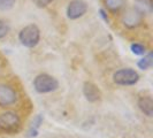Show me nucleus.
Instances as JSON below:
<instances>
[{"mask_svg": "<svg viewBox=\"0 0 153 138\" xmlns=\"http://www.w3.org/2000/svg\"><path fill=\"white\" fill-rule=\"evenodd\" d=\"M19 40L24 47L33 48L40 40V30L36 24H28L19 32Z\"/></svg>", "mask_w": 153, "mask_h": 138, "instance_id": "obj_1", "label": "nucleus"}, {"mask_svg": "<svg viewBox=\"0 0 153 138\" xmlns=\"http://www.w3.org/2000/svg\"><path fill=\"white\" fill-rule=\"evenodd\" d=\"M33 88L40 94L51 93V92H54L55 90H58L59 82L53 76L44 73V74H39V75L35 77V79H33Z\"/></svg>", "mask_w": 153, "mask_h": 138, "instance_id": "obj_2", "label": "nucleus"}, {"mask_svg": "<svg viewBox=\"0 0 153 138\" xmlns=\"http://www.w3.org/2000/svg\"><path fill=\"white\" fill-rule=\"evenodd\" d=\"M139 81V75L135 69L122 68L116 70L113 74V82L116 85L121 86H132L137 84Z\"/></svg>", "mask_w": 153, "mask_h": 138, "instance_id": "obj_3", "label": "nucleus"}, {"mask_svg": "<svg viewBox=\"0 0 153 138\" xmlns=\"http://www.w3.org/2000/svg\"><path fill=\"white\" fill-rule=\"evenodd\" d=\"M21 127V119L17 113L6 111L0 114V129L6 132H17Z\"/></svg>", "mask_w": 153, "mask_h": 138, "instance_id": "obj_4", "label": "nucleus"}, {"mask_svg": "<svg viewBox=\"0 0 153 138\" xmlns=\"http://www.w3.org/2000/svg\"><path fill=\"white\" fill-rule=\"evenodd\" d=\"M121 21H122L123 25L126 28L134 29V28L139 27L143 23V21H144V14L136 7H129L123 12Z\"/></svg>", "mask_w": 153, "mask_h": 138, "instance_id": "obj_5", "label": "nucleus"}, {"mask_svg": "<svg viewBox=\"0 0 153 138\" xmlns=\"http://www.w3.org/2000/svg\"><path fill=\"white\" fill-rule=\"evenodd\" d=\"M17 101V92L13 86L0 84V107H9Z\"/></svg>", "mask_w": 153, "mask_h": 138, "instance_id": "obj_6", "label": "nucleus"}, {"mask_svg": "<svg viewBox=\"0 0 153 138\" xmlns=\"http://www.w3.org/2000/svg\"><path fill=\"white\" fill-rule=\"evenodd\" d=\"M88 12V5L83 0H73L67 7V17L69 20H77L85 15Z\"/></svg>", "mask_w": 153, "mask_h": 138, "instance_id": "obj_7", "label": "nucleus"}, {"mask_svg": "<svg viewBox=\"0 0 153 138\" xmlns=\"http://www.w3.org/2000/svg\"><path fill=\"white\" fill-rule=\"evenodd\" d=\"M83 94H84L85 99L90 102H97L101 98L100 90L92 82H85L83 84Z\"/></svg>", "mask_w": 153, "mask_h": 138, "instance_id": "obj_8", "label": "nucleus"}, {"mask_svg": "<svg viewBox=\"0 0 153 138\" xmlns=\"http://www.w3.org/2000/svg\"><path fill=\"white\" fill-rule=\"evenodd\" d=\"M138 108L142 113H144L146 116L151 117L153 116V99L150 96H144L138 99Z\"/></svg>", "mask_w": 153, "mask_h": 138, "instance_id": "obj_9", "label": "nucleus"}, {"mask_svg": "<svg viewBox=\"0 0 153 138\" xmlns=\"http://www.w3.org/2000/svg\"><path fill=\"white\" fill-rule=\"evenodd\" d=\"M104 4L109 12L117 13L124 7L126 0H104Z\"/></svg>", "mask_w": 153, "mask_h": 138, "instance_id": "obj_10", "label": "nucleus"}, {"mask_svg": "<svg viewBox=\"0 0 153 138\" xmlns=\"http://www.w3.org/2000/svg\"><path fill=\"white\" fill-rule=\"evenodd\" d=\"M42 123H43V116L42 115H37L33 120H32V122H31V125H30V129L28 131V135H27V137H36L37 135H38V129L39 127L42 125Z\"/></svg>", "mask_w": 153, "mask_h": 138, "instance_id": "obj_11", "label": "nucleus"}, {"mask_svg": "<svg viewBox=\"0 0 153 138\" xmlns=\"http://www.w3.org/2000/svg\"><path fill=\"white\" fill-rule=\"evenodd\" d=\"M137 66L142 70H147L153 66V53L150 52L147 54H144V56L142 59H139L137 62Z\"/></svg>", "mask_w": 153, "mask_h": 138, "instance_id": "obj_12", "label": "nucleus"}, {"mask_svg": "<svg viewBox=\"0 0 153 138\" xmlns=\"http://www.w3.org/2000/svg\"><path fill=\"white\" fill-rule=\"evenodd\" d=\"M136 4H137L136 8L139 9L144 15L152 13V10H153L152 0H136Z\"/></svg>", "mask_w": 153, "mask_h": 138, "instance_id": "obj_13", "label": "nucleus"}, {"mask_svg": "<svg viewBox=\"0 0 153 138\" xmlns=\"http://www.w3.org/2000/svg\"><path fill=\"white\" fill-rule=\"evenodd\" d=\"M130 50L135 55H144L146 53V47L139 43H132L130 45Z\"/></svg>", "mask_w": 153, "mask_h": 138, "instance_id": "obj_14", "label": "nucleus"}, {"mask_svg": "<svg viewBox=\"0 0 153 138\" xmlns=\"http://www.w3.org/2000/svg\"><path fill=\"white\" fill-rule=\"evenodd\" d=\"M9 30H10L9 24L4 20H0V39L5 38L8 35Z\"/></svg>", "mask_w": 153, "mask_h": 138, "instance_id": "obj_15", "label": "nucleus"}, {"mask_svg": "<svg viewBox=\"0 0 153 138\" xmlns=\"http://www.w3.org/2000/svg\"><path fill=\"white\" fill-rule=\"evenodd\" d=\"M16 0H0V9L1 10H9L14 7Z\"/></svg>", "mask_w": 153, "mask_h": 138, "instance_id": "obj_16", "label": "nucleus"}, {"mask_svg": "<svg viewBox=\"0 0 153 138\" xmlns=\"http://www.w3.org/2000/svg\"><path fill=\"white\" fill-rule=\"evenodd\" d=\"M37 7L39 8H45L47 7L51 2H52V0H31Z\"/></svg>", "mask_w": 153, "mask_h": 138, "instance_id": "obj_17", "label": "nucleus"}, {"mask_svg": "<svg viewBox=\"0 0 153 138\" xmlns=\"http://www.w3.org/2000/svg\"><path fill=\"white\" fill-rule=\"evenodd\" d=\"M100 15H101V17H102L106 22H108V17H107V15H106V12H105L104 9H100Z\"/></svg>", "mask_w": 153, "mask_h": 138, "instance_id": "obj_18", "label": "nucleus"}]
</instances>
